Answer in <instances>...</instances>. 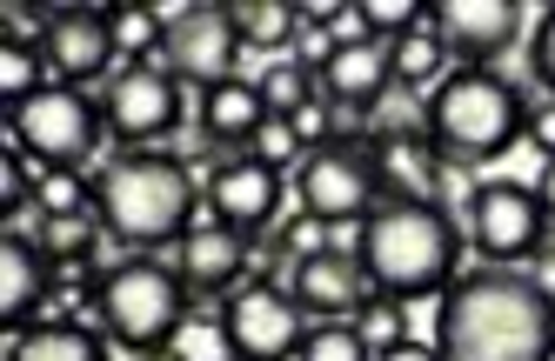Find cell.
<instances>
[{"label": "cell", "instance_id": "obj_1", "mask_svg": "<svg viewBox=\"0 0 555 361\" xmlns=\"http://www.w3.org/2000/svg\"><path fill=\"white\" fill-rule=\"evenodd\" d=\"M442 361H555V288L515 268H468L435 308Z\"/></svg>", "mask_w": 555, "mask_h": 361}, {"label": "cell", "instance_id": "obj_2", "mask_svg": "<svg viewBox=\"0 0 555 361\" xmlns=\"http://www.w3.org/2000/svg\"><path fill=\"white\" fill-rule=\"evenodd\" d=\"M369 288L388 301H415V295H442L455 268H462V221L442 201H409V194H382L375 215L362 221L354 241Z\"/></svg>", "mask_w": 555, "mask_h": 361}, {"label": "cell", "instance_id": "obj_3", "mask_svg": "<svg viewBox=\"0 0 555 361\" xmlns=\"http://www.w3.org/2000/svg\"><path fill=\"white\" fill-rule=\"evenodd\" d=\"M94 221L121 248H175V241L208 221V201L194 194V175L181 154H114L94 175Z\"/></svg>", "mask_w": 555, "mask_h": 361}, {"label": "cell", "instance_id": "obj_4", "mask_svg": "<svg viewBox=\"0 0 555 361\" xmlns=\"http://www.w3.org/2000/svg\"><path fill=\"white\" fill-rule=\"evenodd\" d=\"M422 128L442 168H489L529 134V94L495 67H449L422 101Z\"/></svg>", "mask_w": 555, "mask_h": 361}, {"label": "cell", "instance_id": "obj_5", "mask_svg": "<svg viewBox=\"0 0 555 361\" xmlns=\"http://www.w3.org/2000/svg\"><path fill=\"white\" fill-rule=\"evenodd\" d=\"M194 314V288L181 281L175 261H114L101 268V288H94V321L114 348H134V354H162Z\"/></svg>", "mask_w": 555, "mask_h": 361}, {"label": "cell", "instance_id": "obj_6", "mask_svg": "<svg viewBox=\"0 0 555 361\" xmlns=\"http://www.w3.org/2000/svg\"><path fill=\"white\" fill-rule=\"evenodd\" d=\"M295 201H301V215L314 228H328L335 248H354L362 241V221L375 215V201H382V168H375V154L362 141H328V147H314L301 154V168H295Z\"/></svg>", "mask_w": 555, "mask_h": 361}, {"label": "cell", "instance_id": "obj_7", "mask_svg": "<svg viewBox=\"0 0 555 361\" xmlns=\"http://www.w3.org/2000/svg\"><path fill=\"white\" fill-rule=\"evenodd\" d=\"M8 128L21 134V147L41 160V168H74V175H81V160H94L107 120H101V101L88 88L48 80L41 94H27V101L8 107Z\"/></svg>", "mask_w": 555, "mask_h": 361}, {"label": "cell", "instance_id": "obj_8", "mask_svg": "<svg viewBox=\"0 0 555 361\" xmlns=\"http://www.w3.org/2000/svg\"><path fill=\"white\" fill-rule=\"evenodd\" d=\"M215 335H221L228 361H295V348L308 335V314L274 281H242L234 295H221Z\"/></svg>", "mask_w": 555, "mask_h": 361}, {"label": "cell", "instance_id": "obj_9", "mask_svg": "<svg viewBox=\"0 0 555 361\" xmlns=\"http://www.w3.org/2000/svg\"><path fill=\"white\" fill-rule=\"evenodd\" d=\"M101 120H107V134L128 141V147L168 141L188 120V94L162 61H128V67H114L107 88H101Z\"/></svg>", "mask_w": 555, "mask_h": 361}, {"label": "cell", "instance_id": "obj_10", "mask_svg": "<svg viewBox=\"0 0 555 361\" xmlns=\"http://www.w3.org/2000/svg\"><path fill=\"white\" fill-rule=\"evenodd\" d=\"M468 241H475V255H489V268L542 255L548 208H542L535 181H475V194H468Z\"/></svg>", "mask_w": 555, "mask_h": 361}, {"label": "cell", "instance_id": "obj_11", "mask_svg": "<svg viewBox=\"0 0 555 361\" xmlns=\"http://www.w3.org/2000/svg\"><path fill=\"white\" fill-rule=\"evenodd\" d=\"M162 61L181 88H221V80H234V61H242V34H234V8H221V0H208V8H181L168 14V40H162Z\"/></svg>", "mask_w": 555, "mask_h": 361}, {"label": "cell", "instance_id": "obj_12", "mask_svg": "<svg viewBox=\"0 0 555 361\" xmlns=\"http://www.w3.org/2000/svg\"><path fill=\"white\" fill-rule=\"evenodd\" d=\"M288 295L301 301L308 321H354L369 308V274L354 261V248H335V241H314V248L295 255V274H288Z\"/></svg>", "mask_w": 555, "mask_h": 361}, {"label": "cell", "instance_id": "obj_13", "mask_svg": "<svg viewBox=\"0 0 555 361\" xmlns=\"http://www.w3.org/2000/svg\"><path fill=\"white\" fill-rule=\"evenodd\" d=\"M428 21L455 67H495L522 40V8L515 0H442V8H428Z\"/></svg>", "mask_w": 555, "mask_h": 361}, {"label": "cell", "instance_id": "obj_14", "mask_svg": "<svg viewBox=\"0 0 555 361\" xmlns=\"http://www.w3.org/2000/svg\"><path fill=\"white\" fill-rule=\"evenodd\" d=\"M202 201H208V221L261 234L274 215H282V168H268V160H255V154H221Z\"/></svg>", "mask_w": 555, "mask_h": 361}, {"label": "cell", "instance_id": "obj_15", "mask_svg": "<svg viewBox=\"0 0 555 361\" xmlns=\"http://www.w3.org/2000/svg\"><path fill=\"white\" fill-rule=\"evenodd\" d=\"M255 234H242V228H228V221H194L181 241H175V268H181V281L194 295H234L248 281V268H255V248H248Z\"/></svg>", "mask_w": 555, "mask_h": 361}, {"label": "cell", "instance_id": "obj_16", "mask_svg": "<svg viewBox=\"0 0 555 361\" xmlns=\"http://www.w3.org/2000/svg\"><path fill=\"white\" fill-rule=\"evenodd\" d=\"M121 48H114V14L107 8H54L48 21V67L67 88H88V80L114 74Z\"/></svg>", "mask_w": 555, "mask_h": 361}, {"label": "cell", "instance_id": "obj_17", "mask_svg": "<svg viewBox=\"0 0 555 361\" xmlns=\"http://www.w3.org/2000/svg\"><path fill=\"white\" fill-rule=\"evenodd\" d=\"M54 274L61 268L41 255L34 234H21V228L0 234V321H8V335L34 328V314H41L48 295H54Z\"/></svg>", "mask_w": 555, "mask_h": 361}, {"label": "cell", "instance_id": "obj_18", "mask_svg": "<svg viewBox=\"0 0 555 361\" xmlns=\"http://www.w3.org/2000/svg\"><path fill=\"white\" fill-rule=\"evenodd\" d=\"M395 88V54L388 40H354V48H341L322 74V101L335 114H375Z\"/></svg>", "mask_w": 555, "mask_h": 361}, {"label": "cell", "instance_id": "obj_19", "mask_svg": "<svg viewBox=\"0 0 555 361\" xmlns=\"http://www.w3.org/2000/svg\"><path fill=\"white\" fill-rule=\"evenodd\" d=\"M261 120H268V101L255 80H221V88L202 94V107H194V128H202L208 147H228V154H248V141L261 134Z\"/></svg>", "mask_w": 555, "mask_h": 361}, {"label": "cell", "instance_id": "obj_20", "mask_svg": "<svg viewBox=\"0 0 555 361\" xmlns=\"http://www.w3.org/2000/svg\"><path fill=\"white\" fill-rule=\"evenodd\" d=\"M107 335L88 321H34V328L8 335V361H107Z\"/></svg>", "mask_w": 555, "mask_h": 361}, {"label": "cell", "instance_id": "obj_21", "mask_svg": "<svg viewBox=\"0 0 555 361\" xmlns=\"http://www.w3.org/2000/svg\"><path fill=\"white\" fill-rule=\"evenodd\" d=\"M295 27H301V8H288V0H234V34L255 54L282 61V48H295Z\"/></svg>", "mask_w": 555, "mask_h": 361}, {"label": "cell", "instance_id": "obj_22", "mask_svg": "<svg viewBox=\"0 0 555 361\" xmlns=\"http://www.w3.org/2000/svg\"><path fill=\"white\" fill-rule=\"evenodd\" d=\"M388 54H395V88H409V94L435 88V80L449 74V48H442V34H435V21H422L415 34H402Z\"/></svg>", "mask_w": 555, "mask_h": 361}, {"label": "cell", "instance_id": "obj_23", "mask_svg": "<svg viewBox=\"0 0 555 361\" xmlns=\"http://www.w3.org/2000/svg\"><path fill=\"white\" fill-rule=\"evenodd\" d=\"M255 88H261V101H268V114H274V120H295L308 101H322V74L301 67L295 54H282V61H268V67H261Z\"/></svg>", "mask_w": 555, "mask_h": 361}, {"label": "cell", "instance_id": "obj_24", "mask_svg": "<svg viewBox=\"0 0 555 361\" xmlns=\"http://www.w3.org/2000/svg\"><path fill=\"white\" fill-rule=\"evenodd\" d=\"M34 241H41V255L54 268H88L94 261V241H101V221L94 215H41Z\"/></svg>", "mask_w": 555, "mask_h": 361}, {"label": "cell", "instance_id": "obj_25", "mask_svg": "<svg viewBox=\"0 0 555 361\" xmlns=\"http://www.w3.org/2000/svg\"><path fill=\"white\" fill-rule=\"evenodd\" d=\"M295 361H375V341L362 321H308Z\"/></svg>", "mask_w": 555, "mask_h": 361}, {"label": "cell", "instance_id": "obj_26", "mask_svg": "<svg viewBox=\"0 0 555 361\" xmlns=\"http://www.w3.org/2000/svg\"><path fill=\"white\" fill-rule=\"evenodd\" d=\"M114 14V48H121L128 61H154L162 54V40H168V14L162 8H107Z\"/></svg>", "mask_w": 555, "mask_h": 361}, {"label": "cell", "instance_id": "obj_27", "mask_svg": "<svg viewBox=\"0 0 555 361\" xmlns=\"http://www.w3.org/2000/svg\"><path fill=\"white\" fill-rule=\"evenodd\" d=\"M34 208L41 215H94V181H81L74 168H41V181H34Z\"/></svg>", "mask_w": 555, "mask_h": 361}, {"label": "cell", "instance_id": "obj_28", "mask_svg": "<svg viewBox=\"0 0 555 361\" xmlns=\"http://www.w3.org/2000/svg\"><path fill=\"white\" fill-rule=\"evenodd\" d=\"M41 61H48V54H34V48H14V40H0V94H8V107L48 88V80H41Z\"/></svg>", "mask_w": 555, "mask_h": 361}, {"label": "cell", "instance_id": "obj_29", "mask_svg": "<svg viewBox=\"0 0 555 361\" xmlns=\"http://www.w3.org/2000/svg\"><path fill=\"white\" fill-rule=\"evenodd\" d=\"M248 154L288 175V168H301V154H308V147H301V134H295V120H274V114H268V120H261V134L248 141Z\"/></svg>", "mask_w": 555, "mask_h": 361}, {"label": "cell", "instance_id": "obj_30", "mask_svg": "<svg viewBox=\"0 0 555 361\" xmlns=\"http://www.w3.org/2000/svg\"><path fill=\"white\" fill-rule=\"evenodd\" d=\"M362 21H369V34L375 40H402V34H415L422 21H428V8H415V0H362Z\"/></svg>", "mask_w": 555, "mask_h": 361}, {"label": "cell", "instance_id": "obj_31", "mask_svg": "<svg viewBox=\"0 0 555 361\" xmlns=\"http://www.w3.org/2000/svg\"><path fill=\"white\" fill-rule=\"evenodd\" d=\"M522 48H529V74H535V88H548V101H555V8H542V21L522 34Z\"/></svg>", "mask_w": 555, "mask_h": 361}, {"label": "cell", "instance_id": "obj_32", "mask_svg": "<svg viewBox=\"0 0 555 361\" xmlns=\"http://www.w3.org/2000/svg\"><path fill=\"white\" fill-rule=\"evenodd\" d=\"M375 361H442V348H435V341H415V335H395V341L375 348Z\"/></svg>", "mask_w": 555, "mask_h": 361}, {"label": "cell", "instance_id": "obj_33", "mask_svg": "<svg viewBox=\"0 0 555 361\" xmlns=\"http://www.w3.org/2000/svg\"><path fill=\"white\" fill-rule=\"evenodd\" d=\"M529 141L542 147V160L555 154V101H542V107H529Z\"/></svg>", "mask_w": 555, "mask_h": 361}, {"label": "cell", "instance_id": "obj_34", "mask_svg": "<svg viewBox=\"0 0 555 361\" xmlns=\"http://www.w3.org/2000/svg\"><path fill=\"white\" fill-rule=\"evenodd\" d=\"M535 194H542V208H548V221H555V154L542 160V175H535Z\"/></svg>", "mask_w": 555, "mask_h": 361}, {"label": "cell", "instance_id": "obj_35", "mask_svg": "<svg viewBox=\"0 0 555 361\" xmlns=\"http://www.w3.org/2000/svg\"><path fill=\"white\" fill-rule=\"evenodd\" d=\"M147 361H181V354H168V348H162V354H147Z\"/></svg>", "mask_w": 555, "mask_h": 361}, {"label": "cell", "instance_id": "obj_36", "mask_svg": "<svg viewBox=\"0 0 555 361\" xmlns=\"http://www.w3.org/2000/svg\"><path fill=\"white\" fill-rule=\"evenodd\" d=\"M221 361H228V354H221Z\"/></svg>", "mask_w": 555, "mask_h": 361}]
</instances>
